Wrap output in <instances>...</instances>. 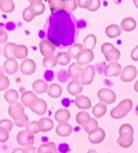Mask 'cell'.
<instances>
[{
    "mask_svg": "<svg viewBox=\"0 0 138 153\" xmlns=\"http://www.w3.org/2000/svg\"><path fill=\"white\" fill-rule=\"evenodd\" d=\"M132 107H133V102L129 99H126L121 101L117 107H115L111 110L110 115L115 119L123 118L132 109Z\"/></svg>",
    "mask_w": 138,
    "mask_h": 153,
    "instance_id": "obj_1",
    "label": "cell"
},
{
    "mask_svg": "<svg viewBox=\"0 0 138 153\" xmlns=\"http://www.w3.org/2000/svg\"><path fill=\"white\" fill-rule=\"evenodd\" d=\"M101 51L104 55L107 62H117L121 56L120 51L110 42L103 43L101 46Z\"/></svg>",
    "mask_w": 138,
    "mask_h": 153,
    "instance_id": "obj_2",
    "label": "cell"
},
{
    "mask_svg": "<svg viewBox=\"0 0 138 153\" xmlns=\"http://www.w3.org/2000/svg\"><path fill=\"white\" fill-rule=\"evenodd\" d=\"M95 75V68L92 65H88L83 69L80 75V83L82 85H89L93 80Z\"/></svg>",
    "mask_w": 138,
    "mask_h": 153,
    "instance_id": "obj_3",
    "label": "cell"
},
{
    "mask_svg": "<svg viewBox=\"0 0 138 153\" xmlns=\"http://www.w3.org/2000/svg\"><path fill=\"white\" fill-rule=\"evenodd\" d=\"M98 98L100 102L104 104H112L114 103L116 100L117 96L114 91L110 89H101L98 91Z\"/></svg>",
    "mask_w": 138,
    "mask_h": 153,
    "instance_id": "obj_4",
    "label": "cell"
},
{
    "mask_svg": "<svg viewBox=\"0 0 138 153\" xmlns=\"http://www.w3.org/2000/svg\"><path fill=\"white\" fill-rule=\"evenodd\" d=\"M137 75V70L134 65H127L124 67L120 74V79L122 81L129 83L134 79Z\"/></svg>",
    "mask_w": 138,
    "mask_h": 153,
    "instance_id": "obj_5",
    "label": "cell"
},
{
    "mask_svg": "<svg viewBox=\"0 0 138 153\" xmlns=\"http://www.w3.org/2000/svg\"><path fill=\"white\" fill-rule=\"evenodd\" d=\"M29 108L37 115L42 116L47 111V103L45 100L36 98L31 103Z\"/></svg>",
    "mask_w": 138,
    "mask_h": 153,
    "instance_id": "obj_6",
    "label": "cell"
},
{
    "mask_svg": "<svg viewBox=\"0 0 138 153\" xmlns=\"http://www.w3.org/2000/svg\"><path fill=\"white\" fill-rule=\"evenodd\" d=\"M39 48L41 54L45 57L54 56L56 49V45L47 39H42L40 42Z\"/></svg>",
    "mask_w": 138,
    "mask_h": 153,
    "instance_id": "obj_7",
    "label": "cell"
},
{
    "mask_svg": "<svg viewBox=\"0 0 138 153\" xmlns=\"http://www.w3.org/2000/svg\"><path fill=\"white\" fill-rule=\"evenodd\" d=\"M94 59V53L92 50L89 49H85L82 51L79 54V56L76 57V63L79 65H89L91 61Z\"/></svg>",
    "mask_w": 138,
    "mask_h": 153,
    "instance_id": "obj_8",
    "label": "cell"
},
{
    "mask_svg": "<svg viewBox=\"0 0 138 153\" xmlns=\"http://www.w3.org/2000/svg\"><path fill=\"white\" fill-rule=\"evenodd\" d=\"M105 137H106L105 131L103 130V128H99V127L96 128L95 129H93V131L89 132V142L93 145L102 143L103 140L105 139Z\"/></svg>",
    "mask_w": 138,
    "mask_h": 153,
    "instance_id": "obj_9",
    "label": "cell"
},
{
    "mask_svg": "<svg viewBox=\"0 0 138 153\" xmlns=\"http://www.w3.org/2000/svg\"><path fill=\"white\" fill-rule=\"evenodd\" d=\"M17 142L20 146L27 147L34 144L35 138L34 136L30 135L26 131H20L17 135Z\"/></svg>",
    "mask_w": 138,
    "mask_h": 153,
    "instance_id": "obj_10",
    "label": "cell"
},
{
    "mask_svg": "<svg viewBox=\"0 0 138 153\" xmlns=\"http://www.w3.org/2000/svg\"><path fill=\"white\" fill-rule=\"evenodd\" d=\"M36 69V62L32 59L23 60L20 65V71L22 74L25 75H32L35 73Z\"/></svg>",
    "mask_w": 138,
    "mask_h": 153,
    "instance_id": "obj_11",
    "label": "cell"
},
{
    "mask_svg": "<svg viewBox=\"0 0 138 153\" xmlns=\"http://www.w3.org/2000/svg\"><path fill=\"white\" fill-rule=\"evenodd\" d=\"M8 114L10 115L11 117L13 118V120L20 118L25 114V109L23 105L20 103L10 104V106L8 108Z\"/></svg>",
    "mask_w": 138,
    "mask_h": 153,
    "instance_id": "obj_12",
    "label": "cell"
},
{
    "mask_svg": "<svg viewBox=\"0 0 138 153\" xmlns=\"http://www.w3.org/2000/svg\"><path fill=\"white\" fill-rule=\"evenodd\" d=\"M122 65L117 62H112L107 65L104 69V75L106 77H115L118 76L122 71Z\"/></svg>",
    "mask_w": 138,
    "mask_h": 153,
    "instance_id": "obj_13",
    "label": "cell"
},
{
    "mask_svg": "<svg viewBox=\"0 0 138 153\" xmlns=\"http://www.w3.org/2000/svg\"><path fill=\"white\" fill-rule=\"evenodd\" d=\"M132 132H125L119 135V137L117 138V144L122 147V148H129L132 146L134 142Z\"/></svg>",
    "mask_w": 138,
    "mask_h": 153,
    "instance_id": "obj_14",
    "label": "cell"
},
{
    "mask_svg": "<svg viewBox=\"0 0 138 153\" xmlns=\"http://www.w3.org/2000/svg\"><path fill=\"white\" fill-rule=\"evenodd\" d=\"M3 71L8 75H14L18 71V64L16 59H7L3 65Z\"/></svg>",
    "mask_w": 138,
    "mask_h": 153,
    "instance_id": "obj_15",
    "label": "cell"
},
{
    "mask_svg": "<svg viewBox=\"0 0 138 153\" xmlns=\"http://www.w3.org/2000/svg\"><path fill=\"white\" fill-rule=\"evenodd\" d=\"M29 8L34 16H40L44 13L46 10V7L42 3V1L40 0H31L29 2Z\"/></svg>",
    "mask_w": 138,
    "mask_h": 153,
    "instance_id": "obj_16",
    "label": "cell"
},
{
    "mask_svg": "<svg viewBox=\"0 0 138 153\" xmlns=\"http://www.w3.org/2000/svg\"><path fill=\"white\" fill-rule=\"evenodd\" d=\"M74 104L76 107L82 110H87L92 107V103L89 98L85 95H78L74 100Z\"/></svg>",
    "mask_w": 138,
    "mask_h": 153,
    "instance_id": "obj_17",
    "label": "cell"
},
{
    "mask_svg": "<svg viewBox=\"0 0 138 153\" xmlns=\"http://www.w3.org/2000/svg\"><path fill=\"white\" fill-rule=\"evenodd\" d=\"M38 128L40 132H47L54 128V122L50 117H42L38 121Z\"/></svg>",
    "mask_w": 138,
    "mask_h": 153,
    "instance_id": "obj_18",
    "label": "cell"
},
{
    "mask_svg": "<svg viewBox=\"0 0 138 153\" xmlns=\"http://www.w3.org/2000/svg\"><path fill=\"white\" fill-rule=\"evenodd\" d=\"M72 132H73V128L68 123H60L56 128V132L57 135L62 137H66L70 136Z\"/></svg>",
    "mask_w": 138,
    "mask_h": 153,
    "instance_id": "obj_19",
    "label": "cell"
},
{
    "mask_svg": "<svg viewBox=\"0 0 138 153\" xmlns=\"http://www.w3.org/2000/svg\"><path fill=\"white\" fill-rule=\"evenodd\" d=\"M68 92L73 96H78L83 91V85L79 80H71L67 86Z\"/></svg>",
    "mask_w": 138,
    "mask_h": 153,
    "instance_id": "obj_20",
    "label": "cell"
},
{
    "mask_svg": "<svg viewBox=\"0 0 138 153\" xmlns=\"http://www.w3.org/2000/svg\"><path fill=\"white\" fill-rule=\"evenodd\" d=\"M136 27H137V22L134 18H131V17L124 18L121 22L120 28L124 32H132Z\"/></svg>",
    "mask_w": 138,
    "mask_h": 153,
    "instance_id": "obj_21",
    "label": "cell"
},
{
    "mask_svg": "<svg viewBox=\"0 0 138 153\" xmlns=\"http://www.w3.org/2000/svg\"><path fill=\"white\" fill-rule=\"evenodd\" d=\"M70 118V113L66 108H60L55 114V119L59 123H65Z\"/></svg>",
    "mask_w": 138,
    "mask_h": 153,
    "instance_id": "obj_22",
    "label": "cell"
},
{
    "mask_svg": "<svg viewBox=\"0 0 138 153\" xmlns=\"http://www.w3.org/2000/svg\"><path fill=\"white\" fill-rule=\"evenodd\" d=\"M48 84L43 79H36L32 84V89L33 91L37 94H43L47 92L48 90Z\"/></svg>",
    "mask_w": 138,
    "mask_h": 153,
    "instance_id": "obj_23",
    "label": "cell"
},
{
    "mask_svg": "<svg viewBox=\"0 0 138 153\" xmlns=\"http://www.w3.org/2000/svg\"><path fill=\"white\" fill-rule=\"evenodd\" d=\"M82 71H83L82 66H79L75 62L72 63L69 67V75L72 78V80H79Z\"/></svg>",
    "mask_w": 138,
    "mask_h": 153,
    "instance_id": "obj_24",
    "label": "cell"
},
{
    "mask_svg": "<svg viewBox=\"0 0 138 153\" xmlns=\"http://www.w3.org/2000/svg\"><path fill=\"white\" fill-rule=\"evenodd\" d=\"M62 88L60 85L57 84H51L48 87V90H47V94L49 95L50 98L52 99H57L60 98L62 94Z\"/></svg>",
    "mask_w": 138,
    "mask_h": 153,
    "instance_id": "obj_25",
    "label": "cell"
},
{
    "mask_svg": "<svg viewBox=\"0 0 138 153\" xmlns=\"http://www.w3.org/2000/svg\"><path fill=\"white\" fill-rule=\"evenodd\" d=\"M106 36L109 38H116L119 36L122 33V30L119 27V26L117 24H112L108 26L105 29Z\"/></svg>",
    "mask_w": 138,
    "mask_h": 153,
    "instance_id": "obj_26",
    "label": "cell"
},
{
    "mask_svg": "<svg viewBox=\"0 0 138 153\" xmlns=\"http://www.w3.org/2000/svg\"><path fill=\"white\" fill-rule=\"evenodd\" d=\"M37 153H59L57 152L56 145V143H44L42 145L38 147V149L36 151Z\"/></svg>",
    "mask_w": 138,
    "mask_h": 153,
    "instance_id": "obj_27",
    "label": "cell"
},
{
    "mask_svg": "<svg viewBox=\"0 0 138 153\" xmlns=\"http://www.w3.org/2000/svg\"><path fill=\"white\" fill-rule=\"evenodd\" d=\"M28 55V49L25 45H17L14 51V58L26 60Z\"/></svg>",
    "mask_w": 138,
    "mask_h": 153,
    "instance_id": "obj_28",
    "label": "cell"
},
{
    "mask_svg": "<svg viewBox=\"0 0 138 153\" xmlns=\"http://www.w3.org/2000/svg\"><path fill=\"white\" fill-rule=\"evenodd\" d=\"M36 98L37 96L32 91H25L21 96L22 104L24 105L25 107L29 108L31 103Z\"/></svg>",
    "mask_w": 138,
    "mask_h": 153,
    "instance_id": "obj_29",
    "label": "cell"
},
{
    "mask_svg": "<svg viewBox=\"0 0 138 153\" xmlns=\"http://www.w3.org/2000/svg\"><path fill=\"white\" fill-rule=\"evenodd\" d=\"M15 9V4L12 0H2L0 1V10L4 13H11Z\"/></svg>",
    "mask_w": 138,
    "mask_h": 153,
    "instance_id": "obj_30",
    "label": "cell"
},
{
    "mask_svg": "<svg viewBox=\"0 0 138 153\" xmlns=\"http://www.w3.org/2000/svg\"><path fill=\"white\" fill-rule=\"evenodd\" d=\"M4 99L7 103L10 104L18 103V100H19V94L18 91L15 89H8L4 94Z\"/></svg>",
    "mask_w": 138,
    "mask_h": 153,
    "instance_id": "obj_31",
    "label": "cell"
},
{
    "mask_svg": "<svg viewBox=\"0 0 138 153\" xmlns=\"http://www.w3.org/2000/svg\"><path fill=\"white\" fill-rule=\"evenodd\" d=\"M107 110H108V108H107L106 104L102 103H97L95 106L93 108V115L96 118H100L103 117V115L106 114Z\"/></svg>",
    "mask_w": 138,
    "mask_h": 153,
    "instance_id": "obj_32",
    "label": "cell"
},
{
    "mask_svg": "<svg viewBox=\"0 0 138 153\" xmlns=\"http://www.w3.org/2000/svg\"><path fill=\"white\" fill-rule=\"evenodd\" d=\"M65 0H49L48 4L51 13H56V11H61L65 9Z\"/></svg>",
    "mask_w": 138,
    "mask_h": 153,
    "instance_id": "obj_33",
    "label": "cell"
},
{
    "mask_svg": "<svg viewBox=\"0 0 138 153\" xmlns=\"http://www.w3.org/2000/svg\"><path fill=\"white\" fill-rule=\"evenodd\" d=\"M76 122L80 126H86L89 123V122L90 121V116L89 114L86 112V111H80L79 113L77 114L76 115Z\"/></svg>",
    "mask_w": 138,
    "mask_h": 153,
    "instance_id": "obj_34",
    "label": "cell"
},
{
    "mask_svg": "<svg viewBox=\"0 0 138 153\" xmlns=\"http://www.w3.org/2000/svg\"><path fill=\"white\" fill-rule=\"evenodd\" d=\"M17 44L13 42H8L4 46L3 49V54L4 56L7 59H12L14 58V51ZM15 59V58H14Z\"/></svg>",
    "mask_w": 138,
    "mask_h": 153,
    "instance_id": "obj_35",
    "label": "cell"
},
{
    "mask_svg": "<svg viewBox=\"0 0 138 153\" xmlns=\"http://www.w3.org/2000/svg\"><path fill=\"white\" fill-rule=\"evenodd\" d=\"M96 43H97V38H96L95 35H93V34L87 35L84 40L85 49H89V50L93 51V49L95 47Z\"/></svg>",
    "mask_w": 138,
    "mask_h": 153,
    "instance_id": "obj_36",
    "label": "cell"
},
{
    "mask_svg": "<svg viewBox=\"0 0 138 153\" xmlns=\"http://www.w3.org/2000/svg\"><path fill=\"white\" fill-rule=\"evenodd\" d=\"M83 50H84L83 45H81L80 43H75V44H74V45H72V46L69 47L68 53L70 54L71 58L76 59V57L78 56L79 54Z\"/></svg>",
    "mask_w": 138,
    "mask_h": 153,
    "instance_id": "obj_37",
    "label": "cell"
},
{
    "mask_svg": "<svg viewBox=\"0 0 138 153\" xmlns=\"http://www.w3.org/2000/svg\"><path fill=\"white\" fill-rule=\"evenodd\" d=\"M43 66L48 70H51L56 66V65L58 64L57 61V58L56 56H50L45 57L43 59Z\"/></svg>",
    "mask_w": 138,
    "mask_h": 153,
    "instance_id": "obj_38",
    "label": "cell"
},
{
    "mask_svg": "<svg viewBox=\"0 0 138 153\" xmlns=\"http://www.w3.org/2000/svg\"><path fill=\"white\" fill-rule=\"evenodd\" d=\"M58 64L60 65H66L70 64L71 61V56L68 52H58L56 56Z\"/></svg>",
    "mask_w": 138,
    "mask_h": 153,
    "instance_id": "obj_39",
    "label": "cell"
},
{
    "mask_svg": "<svg viewBox=\"0 0 138 153\" xmlns=\"http://www.w3.org/2000/svg\"><path fill=\"white\" fill-rule=\"evenodd\" d=\"M25 128H26V132L32 136L35 135L40 132L38 128V121L29 122L25 126Z\"/></svg>",
    "mask_w": 138,
    "mask_h": 153,
    "instance_id": "obj_40",
    "label": "cell"
},
{
    "mask_svg": "<svg viewBox=\"0 0 138 153\" xmlns=\"http://www.w3.org/2000/svg\"><path fill=\"white\" fill-rule=\"evenodd\" d=\"M78 7L77 1L76 0H65V11H66L68 13H72Z\"/></svg>",
    "mask_w": 138,
    "mask_h": 153,
    "instance_id": "obj_41",
    "label": "cell"
},
{
    "mask_svg": "<svg viewBox=\"0 0 138 153\" xmlns=\"http://www.w3.org/2000/svg\"><path fill=\"white\" fill-rule=\"evenodd\" d=\"M98 127H99V123L96 120V118H93V117H91V118H90V121L89 122V123L84 127V129H85V132L89 133V132L93 131V129H95V128H98Z\"/></svg>",
    "mask_w": 138,
    "mask_h": 153,
    "instance_id": "obj_42",
    "label": "cell"
},
{
    "mask_svg": "<svg viewBox=\"0 0 138 153\" xmlns=\"http://www.w3.org/2000/svg\"><path fill=\"white\" fill-rule=\"evenodd\" d=\"M9 85H10L9 79L7 78L6 75H0V91L6 90L9 87Z\"/></svg>",
    "mask_w": 138,
    "mask_h": 153,
    "instance_id": "obj_43",
    "label": "cell"
},
{
    "mask_svg": "<svg viewBox=\"0 0 138 153\" xmlns=\"http://www.w3.org/2000/svg\"><path fill=\"white\" fill-rule=\"evenodd\" d=\"M22 18L27 22H31L35 18V16L32 14V13L30 10L29 7H26L24 10H23V12H22Z\"/></svg>",
    "mask_w": 138,
    "mask_h": 153,
    "instance_id": "obj_44",
    "label": "cell"
},
{
    "mask_svg": "<svg viewBox=\"0 0 138 153\" xmlns=\"http://www.w3.org/2000/svg\"><path fill=\"white\" fill-rule=\"evenodd\" d=\"M29 123V119H28V117H27V115L25 114L23 116L20 118H18V119H16L14 120V124L18 127V128H23L25 127L27 123Z\"/></svg>",
    "mask_w": 138,
    "mask_h": 153,
    "instance_id": "obj_45",
    "label": "cell"
},
{
    "mask_svg": "<svg viewBox=\"0 0 138 153\" xmlns=\"http://www.w3.org/2000/svg\"><path fill=\"white\" fill-rule=\"evenodd\" d=\"M0 128H4L5 130H7V132H9L10 131H12V129L13 128V123L8 119H3L0 121Z\"/></svg>",
    "mask_w": 138,
    "mask_h": 153,
    "instance_id": "obj_46",
    "label": "cell"
},
{
    "mask_svg": "<svg viewBox=\"0 0 138 153\" xmlns=\"http://www.w3.org/2000/svg\"><path fill=\"white\" fill-rule=\"evenodd\" d=\"M118 132H119V135L122 134V133H125V132H132V133H134V129H133L131 124L126 123V124L121 126Z\"/></svg>",
    "mask_w": 138,
    "mask_h": 153,
    "instance_id": "obj_47",
    "label": "cell"
},
{
    "mask_svg": "<svg viewBox=\"0 0 138 153\" xmlns=\"http://www.w3.org/2000/svg\"><path fill=\"white\" fill-rule=\"evenodd\" d=\"M100 5H101V1H99V0H91V4H90V5L87 9L89 12H96L97 10H99Z\"/></svg>",
    "mask_w": 138,
    "mask_h": 153,
    "instance_id": "obj_48",
    "label": "cell"
},
{
    "mask_svg": "<svg viewBox=\"0 0 138 153\" xmlns=\"http://www.w3.org/2000/svg\"><path fill=\"white\" fill-rule=\"evenodd\" d=\"M8 139H9V132L4 128H0V143H6Z\"/></svg>",
    "mask_w": 138,
    "mask_h": 153,
    "instance_id": "obj_49",
    "label": "cell"
},
{
    "mask_svg": "<svg viewBox=\"0 0 138 153\" xmlns=\"http://www.w3.org/2000/svg\"><path fill=\"white\" fill-rule=\"evenodd\" d=\"M7 41V33L2 27H0V45L6 44Z\"/></svg>",
    "mask_w": 138,
    "mask_h": 153,
    "instance_id": "obj_50",
    "label": "cell"
},
{
    "mask_svg": "<svg viewBox=\"0 0 138 153\" xmlns=\"http://www.w3.org/2000/svg\"><path fill=\"white\" fill-rule=\"evenodd\" d=\"M91 4V0H78L77 1V4L79 7L82 8H88L89 6Z\"/></svg>",
    "mask_w": 138,
    "mask_h": 153,
    "instance_id": "obj_51",
    "label": "cell"
},
{
    "mask_svg": "<svg viewBox=\"0 0 138 153\" xmlns=\"http://www.w3.org/2000/svg\"><path fill=\"white\" fill-rule=\"evenodd\" d=\"M131 58L132 61H138V45L131 51Z\"/></svg>",
    "mask_w": 138,
    "mask_h": 153,
    "instance_id": "obj_52",
    "label": "cell"
},
{
    "mask_svg": "<svg viewBox=\"0 0 138 153\" xmlns=\"http://www.w3.org/2000/svg\"><path fill=\"white\" fill-rule=\"evenodd\" d=\"M23 153H37L36 152V147L33 146H27L25 149H23Z\"/></svg>",
    "mask_w": 138,
    "mask_h": 153,
    "instance_id": "obj_53",
    "label": "cell"
},
{
    "mask_svg": "<svg viewBox=\"0 0 138 153\" xmlns=\"http://www.w3.org/2000/svg\"><path fill=\"white\" fill-rule=\"evenodd\" d=\"M12 153H23V149H22V148H15L12 152Z\"/></svg>",
    "mask_w": 138,
    "mask_h": 153,
    "instance_id": "obj_54",
    "label": "cell"
},
{
    "mask_svg": "<svg viewBox=\"0 0 138 153\" xmlns=\"http://www.w3.org/2000/svg\"><path fill=\"white\" fill-rule=\"evenodd\" d=\"M134 90L136 91L137 93H138V79L136 81L134 85Z\"/></svg>",
    "mask_w": 138,
    "mask_h": 153,
    "instance_id": "obj_55",
    "label": "cell"
},
{
    "mask_svg": "<svg viewBox=\"0 0 138 153\" xmlns=\"http://www.w3.org/2000/svg\"><path fill=\"white\" fill-rule=\"evenodd\" d=\"M133 4H134L135 7L138 8V0H134V1H133Z\"/></svg>",
    "mask_w": 138,
    "mask_h": 153,
    "instance_id": "obj_56",
    "label": "cell"
},
{
    "mask_svg": "<svg viewBox=\"0 0 138 153\" xmlns=\"http://www.w3.org/2000/svg\"><path fill=\"white\" fill-rule=\"evenodd\" d=\"M87 153H98L96 151H94V150H93V149H90L88 151V152Z\"/></svg>",
    "mask_w": 138,
    "mask_h": 153,
    "instance_id": "obj_57",
    "label": "cell"
},
{
    "mask_svg": "<svg viewBox=\"0 0 138 153\" xmlns=\"http://www.w3.org/2000/svg\"><path fill=\"white\" fill-rule=\"evenodd\" d=\"M4 75V71H3V68L0 66V75Z\"/></svg>",
    "mask_w": 138,
    "mask_h": 153,
    "instance_id": "obj_58",
    "label": "cell"
},
{
    "mask_svg": "<svg viewBox=\"0 0 138 153\" xmlns=\"http://www.w3.org/2000/svg\"><path fill=\"white\" fill-rule=\"evenodd\" d=\"M135 112H136V114H137V116L138 117V104L137 105V107H136V111H135Z\"/></svg>",
    "mask_w": 138,
    "mask_h": 153,
    "instance_id": "obj_59",
    "label": "cell"
},
{
    "mask_svg": "<svg viewBox=\"0 0 138 153\" xmlns=\"http://www.w3.org/2000/svg\"><path fill=\"white\" fill-rule=\"evenodd\" d=\"M0 55H1V45H0Z\"/></svg>",
    "mask_w": 138,
    "mask_h": 153,
    "instance_id": "obj_60",
    "label": "cell"
}]
</instances>
